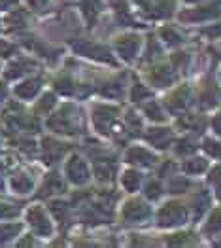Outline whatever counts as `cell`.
<instances>
[{
	"label": "cell",
	"mask_w": 221,
	"mask_h": 248,
	"mask_svg": "<svg viewBox=\"0 0 221 248\" xmlns=\"http://www.w3.org/2000/svg\"><path fill=\"white\" fill-rule=\"evenodd\" d=\"M146 191H147V197H151V199H157V197L161 195V187L157 186L155 182H149V184L146 186Z\"/></svg>",
	"instance_id": "cell-15"
},
{
	"label": "cell",
	"mask_w": 221,
	"mask_h": 248,
	"mask_svg": "<svg viewBox=\"0 0 221 248\" xmlns=\"http://www.w3.org/2000/svg\"><path fill=\"white\" fill-rule=\"evenodd\" d=\"M221 16V0H212L208 6H202V8H197L193 14H185L183 19H197V21H204V19H214Z\"/></svg>",
	"instance_id": "cell-2"
},
{
	"label": "cell",
	"mask_w": 221,
	"mask_h": 248,
	"mask_svg": "<svg viewBox=\"0 0 221 248\" xmlns=\"http://www.w3.org/2000/svg\"><path fill=\"white\" fill-rule=\"evenodd\" d=\"M208 34H214V36L221 34V23H220V25H216L214 29H208Z\"/></svg>",
	"instance_id": "cell-20"
},
{
	"label": "cell",
	"mask_w": 221,
	"mask_h": 248,
	"mask_svg": "<svg viewBox=\"0 0 221 248\" xmlns=\"http://www.w3.org/2000/svg\"><path fill=\"white\" fill-rule=\"evenodd\" d=\"M127 159L131 163H136V165H153L155 163V157L149 152H146L144 148H133V150H129Z\"/></svg>",
	"instance_id": "cell-5"
},
{
	"label": "cell",
	"mask_w": 221,
	"mask_h": 248,
	"mask_svg": "<svg viewBox=\"0 0 221 248\" xmlns=\"http://www.w3.org/2000/svg\"><path fill=\"white\" fill-rule=\"evenodd\" d=\"M185 210L181 205L176 203H168L166 207H162L159 212V224L161 226H174V224H183L185 222Z\"/></svg>",
	"instance_id": "cell-1"
},
{
	"label": "cell",
	"mask_w": 221,
	"mask_h": 248,
	"mask_svg": "<svg viewBox=\"0 0 221 248\" xmlns=\"http://www.w3.org/2000/svg\"><path fill=\"white\" fill-rule=\"evenodd\" d=\"M212 125H214L216 133H220V135H221V114H220V116H216V118H214V122H212Z\"/></svg>",
	"instance_id": "cell-19"
},
{
	"label": "cell",
	"mask_w": 221,
	"mask_h": 248,
	"mask_svg": "<svg viewBox=\"0 0 221 248\" xmlns=\"http://www.w3.org/2000/svg\"><path fill=\"white\" fill-rule=\"evenodd\" d=\"M140 184V174L138 172H125L123 176V186L127 189H136Z\"/></svg>",
	"instance_id": "cell-9"
},
{
	"label": "cell",
	"mask_w": 221,
	"mask_h": 248,
	"mask_svg": "<svg viewBox=\"0 0 221 248\" xmlns=\"http://www.w3.org/2000/svg\"><path fill=\"white\" fill-rule=\"evenodd\" d=\"M162 36L166 38V42H168V44H180V42H181L180 34H178V32H170L168 29H166V31H162Z\"/></svg>",
	"instance_id": "cell-16"
},
{
	"label": "cell",
	"mask_w": 221,
	"mask_h": 248,
	"mask_svg": "<svg viewBox=\"0 0 221 248\" xmlns=\"http://www.w3.org/2000/svg\"><path fill=\"white\" fill-rule=\"evenodd\" d=\"M149 214V208L147 205H144L142 201H131L127 207H125V218L131 220V222H136V220H142Z\"/></svg>",
	"instance_id": "cell-3"
},
{
	"label": "cell",
	"mask_w": 221,
	"mask_h": 248,
	"mask_svg": "<svg viewBox=\"0 0 221 248\" xmlns=\"http://www.w3.org/2000/svg\"><path fill=\"white\" fill-rule=\"evenodd\" d=\"M220 228H221V210L214 216V218H212V220H210V226H208L210 231H212V229H220Z\"/></svg>",
	"instance_id": "cell-17"
},
{
	"label": "cell",
	"mask_w": 221,
	"mask_h": 248,
	"mask_svg": "<svg viewBox=\"0 0 221 248\" xmlns=\"http://www.w3.org/2000/svg\"><path fill=\"white\" fill-rule=\"evenodd\" d=\"M206 169V161L204 159H193L189 163H185V170L191 172V174H197V172H202Z\"/></svg>",
	"instance_id": "cell-10"
},
{
	"label": "cell",
	"mask_w": 221,
	"mask_h": 248,
	"mask_svg": "<svg viewBox=\"0 0 221 248\" xmlns=\"http://www.w3.org/2000/svg\"><path fill=\"white\" fill-rule=\"evenodd\" d=\"M170 108L172 110H178V108H183L185 106V91H178L174 97H170Z\"/></svg>",
	"instance_id": "cell-11"
},
{
	"label": "cell",
	"mask_w": 221,
	"mask_h": 248,
	"mask_svg": "<svg viewBox=\"0 0 221 248\" xmlns=\"http://www.w3.org/2000/svg\"><path fill=\"white\" fill-rule=\"evenodd\" d=\"M204 150H206L210 155H214V157H221V144L214 142V140H206V142H204Z\"/></svg>",
	"instance_id": "cell-12"
},
{
	"label": "cell",
	"mask_w": 221,
	"mask_h": 248,
	"mask_svg": "<svg viewBox=\"0 0 221 248\" xmlns=\"http://www.w3.org/2000/svg\"><path fill=\"white\" fill-rule=\"evenodd\" d=\"M138 46H140V40L136 36H125V38H121L118 42V49H119V53L125 59H133L136 49H138Z\"/></svg>",
	"instance_id": "cell-4"
},
{
	"label": "cell",
	"mask_w": 221,
	"mask_h": 248,
	"mask_svg": "<svg viewBox=\"0 0 221 248\" xmlns=\"http://www.w3.org/2000/svg\"><path fill=\"white\" fill-rule=\"evenodd\" d=\"M83 12L87 14V17L89 21H93L97 17V14H99V10H101V0H83Z\"/></svg>",
	"instance_id": "cell-8"
},
{
	"label": "cell",
	"mask_w": 221,
	"mask_h": 248,
	"mask_svg": "<svg viewBox=\"0 0 221 248\" xmlns=\"http://www.w3.org/2000/svg\"><path fill=\"white\" fill-rule=\"evenodd\" d=\"M210 182L214 184L216 191H218V197L221 199V169H216V170L210 174Z\"/></svg>",
	"instance_id": "cell-14"
},
{
	"label": "cell",
	"mask_w": 221,
	"mask_h": 248,
	"mask_svg": "<svg viewBox=\"0 0 221 248\" xmlns=\"http://www.w3.org/2000/svg\"><path fill=\"white\" fill-rule=\"evenodd\" d=\"M68 172H72L74 182H85L87 180V167H85V163L81 159H74L68 165Z\"/></svg>",
	"instance_id": "cell-7"
},
{
	"label": "cell",
	"mask_w": 221,
	"mask_h": 248,
	"mask_svg": "<svg viewBox=\"0 0 221 248\" xmlns=\"http://www.w3.org/2000/svg\"><path fill=\"white\" fill-rule=\"evenodd\" d=\"M170 140H172V135L168 133V129H151V135H149L151 144H155L157 148H166Z\"/></svg>",
	"instance_id": "cell-6"
},
{
	"label": "cell",
	"mask_w": 221,
	"mask_h": 248,
	"mask_svg": "<svg viewBox=\"0 0 221 248\" xmlns=\"http://www.w3.org/2000/svg\"><path fill=\"white\" fill-rule=\"evenodd\" d=\"M146 112L149 114V118H151V120H164V116H162V112H161V108H159V104H155V103L147 104Z\"/></svg>",
	"instance_id": "cell-13"
},
{
	"label": "cell",
	"mask_w": 221,
	"mask_h": 248,
	"mask_svg": "<svg viewBox=\"0 0 221 248\" xmlns=\"http://www.w3.org/2000/svg\"><path fill=\"white\" fill-rule=\"evenodd\" d=\"M191 2H195V0H191Z\"/></svg>",
	"instance_id": "cell-21"
},
{
	"label": "cell",
	"mask_w": 221,
	"mask_h": 248,
	"mask_svg": "<svg viewBox=\"0 0 221 248\" xmlns=\"http://www.w3.org/2000/svg\"><path fill=\"white\" fill-rule=\"evenodd\" d=\"M146 95H147V91L142 87L140 83H136V85H134V95H133V99H134V101H138L140 97H146Z\"/></svg>",
	"instance_id": "cell-18"
}]
</instances>
